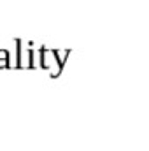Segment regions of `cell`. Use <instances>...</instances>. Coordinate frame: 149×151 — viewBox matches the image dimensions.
<instances>
[{
	"label": "cell",
	"instance_id": "1",
	"mask_svg": "<svg viewBox=\"0 0 149 151\" xmlns=\"http://www.w3.org/2000/svg\"><path fill=\"white\" fill-rule=\"evenodd\" d=\"M11 67V53L9 49H0V69Z\"/></svg>",
	"mask_w": 149,
	"mask_h": 151
}]
</instances>
